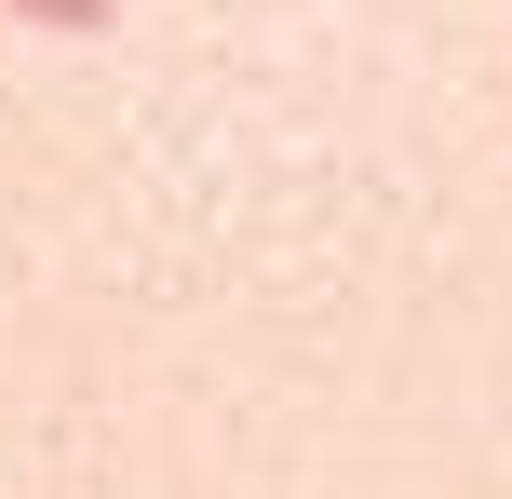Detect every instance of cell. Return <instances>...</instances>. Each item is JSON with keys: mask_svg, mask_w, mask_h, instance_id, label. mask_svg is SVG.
I'll use <instances>...</instances> for the list:
<instances>
[{"mask_svg": "<svg viewBox=\"0 0 512 499\" xmlns=\"http://www.w3.org/2000/svg\"><path fill=\"white\" fill-rule=\"evenodd\" d=\"M0 14H14V27H54V41H108L122 0H0Z\"/></svg>", "mask_w": 512, "mask_h": 499, "instance_id": "cell-1", "label": "cell"}]
</instances>
